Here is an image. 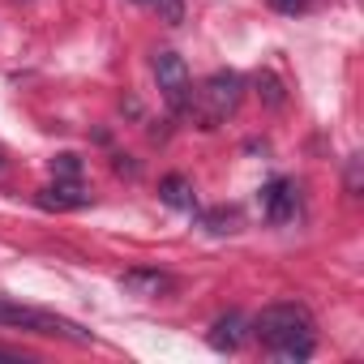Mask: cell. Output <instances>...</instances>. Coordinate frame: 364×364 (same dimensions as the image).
I'll return each instance as SVG.
<instances>
[{"label":"cell","mask_w":364,"mask_h":364,"mask_svg":"<svg viewBox=\"0 0 364 364\" xmlns=\"http://www.w3.org/2000/svg\"><path fill=\"white\" fill-rule=\"evenodd\" d=\"M253 334L262 338V347L287 364L296 360H309L313 347H317V334H313V317L300 309V304H270L257 313L253 321Z\"/></svg>","instance_id":"obj_1"},{"label":"cell","mask_w":364,"mask_h":364,"mask_svg":"<svg viewBox=\"0 0 364 364\" xmlns=\"http://www.w3.org/2000/svg\"><path fill=\"white\" fill-rule=\"evenodd\" d=\"M240 95H245V77L232 73V69H219L202 82V90L189 99V107L198 112L202 129H219L236 107H240Z\"/></svg>","instance_id":"obj_2"},{"label":"cell","mask_w":364,"mask_h":364,"mask_svg":"<svg viewBox=\"0 0 364 364\" xmlns=\"http://www.w3.org/2000/svg\"><path fill=\"white\" fill-rule=\"evenodd\" d=\"M0 326H18V330H31V334H56V338H73V343H90V334L56 313H43V309H26V304H14V300H0Z\"/></svg>","instance_id":"obj_3"},{"label":"cell","mask_w":364,"mask_h":364,"mask_svg":"<svg viewBox=\"0 0 364 364\" xmlns=\"http://www.w3.org/2000/svg\"><path fill=\"white\" fill-rule=\"evenodd\" d=\"M154 82H159V95L171 112H189V99H193V77H189V65L180 60L176 52H159L154 56Z\"/></svg>","instance_id":"obj_4"},{"label":"cell","mask_w":364,"mask_h":364,"mask_svg":"<svg viewBox=\"0 0 364 364\" xmlns=\"http://www.w3.org/2000/svg\"><path fill=\"white\" fill-rule=\"evenodd\" d=\"M262 215L270 223H287L296 215V189H291V180H270V185L262 189Z\"/></svg>","instance_id":"obj_5"},{"label":"cell","mask_w":364,"mask_h":364,"mask_svg":"<svg viewBox=\"0 0 364 364\" xmlns=\"http://www.w3.org/2000/svg\"><path fill=\"white\" fill-rule=\"evenodd\" d=\"M120 287H124L129 296L154 300V296H167V291L176 287V279L163 274V270H129V274H120Z\"/></svg>","instance_id":"obj_6"},{"label":"cell","mask_w":364,"mask_h":364,"mask_svg":"<svg viewBox=\"0 0 364 364\" xmlns=\"http://www.w3.org/2000/svg\"><path fill=\"white\" fill-rule=\"evenodd\" d=\"M35 202H39L43 210H82V206H90V193L77 189V180H56V185L39 189Z\"/></svg>","instance_id":"obj_7"},{"label":"cell","mask_w":364,"mask_h":364,"mask_svg":"<svg viewBox=\"0 0 364 364\" xmlns=\"http://www.w3.org/2000/svg\"><path fill=\"white\" fill-rule=\"evenodd\" d=\"M249 338V321L240 313H228L210 326V347L215 351H240V343Z\"/></svg>","instance_id":"obj_8"},{"label":"cell","mask_w":364,"mask_h":364,"mask_svg":"<svg viewBox=\"0 0 364 364\" xmlns=\"http://www.w3.org/2000/svg\"><path fill=\"white\" fill-rule=\"evenodd\" d=\"M159 198L167 206H176V210H198V193H193V185L185 176H163L159 180Z\"/></svg>","instance_id":"obj_9"},{"label":"cell","mask_w":364,"mask_h":364,"mask_svg":"<svg viewBox=\"0 0 364 364\" xmlns=\"http://www.w3.org/2000/svg\"><path fill=\"white\" fill-rule=\"evenodd\" d=\"M146 5H154L167 26H180V22H185V0H146Z\"/></svg>","instance_id":"obj_10"},{"label":"cell","mask_w":364,"mask_h":364,"mask_svg":"<svg viewBox=\"0 0 364 364\" xmlns=\"http://www.w3.org/2000/svg\"><path fill=\"white\" fill-rule=\"evenodd\" d=\"M257 90L266 95V103H270V107H279V103H283V82H279L274 73H257Z\"/></svg>","instance_id":"obj_11"},{"label":"cell","mask_w":364,"mask_h":364,"mask_svg":"<svg viewBox=\"0 0 364 364\" xmlns=\"http://www.w3.org/2000/svg\"><path fill=\"white\" fill-rule=\"evenodd\" d=\"M202 223H206V232H215V236L236 232V210H215V215H206Z\"/></svg>","instance_id":"obj_12"},{"label":"cell","mask_w":364,"mask_h":364,"mask_svg":"<svg viewBox=\"0 0 364 364\" xmlns=\"http://www.w3.org/2000/svg\"><path fill=\"white\" fill-rule=\"evenodd\" d=\"M52 167H56V176H60V180H77V171H82L77 154H60V159H56Z\"/></svg>","instance_id":"obj_13"},{"label":"cell","mask_w":364,"mask_h":364,"mask_svg":"<svg viewBox=\"0 0 364 364\" xmlns=\"http://www.w3.org/2000/svg\"><path fill=\"white\" fill-rule=\"evenodd\" d=\"M270 5L279 9V14H287V18H296V14H304L313 0H270Z\"/></svg>","instance_id":"obj_14"},{"label":"cell","mask_w":364,"mask_h":364,"mask_svg":"<svg viewBox=\"0 0 364 364\" xmlns=\"http://www.w3.org/2000/svg\"><path fill=\"white\" fill-rule=\"evenodd\" d=\"M0 360H9V364H26L22 351H9V347H0Z\"/></svg>","instance_id":"obj_15"},{"label":"cell","mask_w":364,"mask_h":364,"mask_svg":"<svg viewBox=\"0 0 364 364\" xmlns=\"http://www.w3.org/2000/svg\"><path fill=\"white\" fill-rule=\"evenodd\" d=\"M0 167H5V163H0Z\"/></svg>","instance_id":"obj_16"}]
</instances>
